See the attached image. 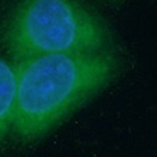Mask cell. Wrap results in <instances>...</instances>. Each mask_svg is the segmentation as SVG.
<instances>
[{"label": "cell", "instance_id": "obj_1", "mask_svg": "<svg viewBox=\"0 0 157 157\" xmlns=\"http://www.w3.org/2000/svg\"><path fill=\"white\" fill-rule=\"evenodd\" d=\"M15 103L10 132L32 144L110 86L123 69L119 48L58 52L14 62Z\"/></svg>", "mask_w": 157, "mask_h": 157}, {"label": "cell", "instance_id": "obj_2", "mask_svg": "<svg viewBox=\"0 0 157 157\" xmlns=\"http://www.w3.org/2000/svg\"><path fill=\"white\" fill-rule=\"evenodd\" d=\"M0 46L14 62L119 48L112 25L86 0H8L0 15Z\"/></svg>", "mask_w": 157, "mask_h": 157}, {"label": "cell", "instance_id": "obj_3", "mask_svg": "<svg viewBox=\"0 0 157 157\" xmlns=\"http://www.w3.org/2000/svg\"><path fill=\"white\" fill-rule=\"evenodd\" d=\"M17 76L14 63L0 57V147L10 132L15 103Z\"/></svg>", "mask_w": 157, "mask_h": 157}]
</instances>
